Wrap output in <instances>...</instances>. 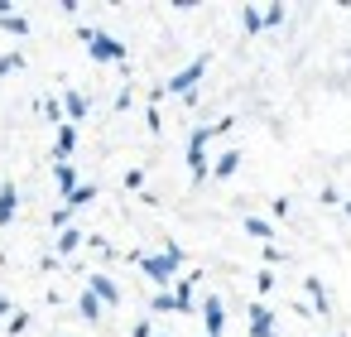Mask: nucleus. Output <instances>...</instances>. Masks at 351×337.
<instances>
[]
</instances>
